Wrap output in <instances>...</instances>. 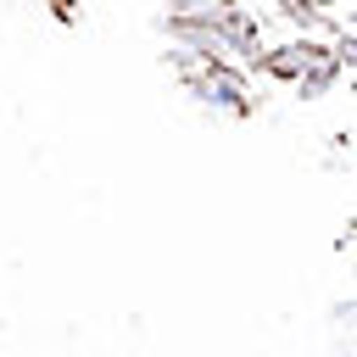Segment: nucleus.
<instances>
[{
  "label": "nucleus",
  "instance_id": "1",
  "mask_svg": "<svg viewBox=\"0 0 357 357\" xmlns=\"http://www.w3.org/2000/svg\"><path fill=\"white\" fill-rule=\"evenodd\" d=\"M206 89H212V95H218V100H223V106H240V89H234V84H229V78H212V84H206Z\"/></svg>",
  "mask_w": 357,
  "mask_h": 357
}]
</instances>
